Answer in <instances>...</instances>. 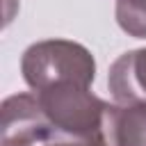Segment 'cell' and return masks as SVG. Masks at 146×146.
<instances>
[{"mask_svg":"<svg viewBox=\"0 0 146 146\" xmlns=\"http://www.w3.org/2000/svg\"><path fill=\"white\" fill-rule=\"evenodd\" d=\"M100 141L103 146H146V103H107Z\"/></svg>","mask_w":146,"mask_h":146,"instance_id":"obj_4","label":"cell"},{"mask_svg":"<svg viewBox=\"0 0 146 146\" xmlns=\"http://www.w3.org/2000/svg\"><path fill=\"white\" fill-rule=\"evenodd\" d=\"M21 73L32 91H43L64 82L91 87L96 78V59L82 43L68 39H46L32 43L23 52Z\"/></svg>","mask_w":146,"mask_h":146,"instance_id":"obj_1","label":"cell"},{"mask_svg":"<svg viewBox=\"0 0 146 146\" xmlns=\"http://www.w3.org/2000/svg\"><path fill=\"white\" fill-rule=\"evenodd\" d=\"M41 146H103V141H100V135H98V137H87V139L57 135V137L48 139V141H46V144H41Z\"/></svg>","mask_w":146,"mask_h":146,"instance_id":"obj_7","label":"cell"},{"mask_svg":"<svg viewBox=\"0 0 146 146\" xmlns=\"http://www.w3.org/2000/svg\"><path fill=\"white\" fill-rule=\"evenodd\" d=\"M114 16L125 34L146 39V0H116Z\"/></svg>","mask_w":146,"mask_h":146,"instance_id":"obj_6","label":"cell"},{"mask_svg":"<svg viewBox=\"0 0 146 146\" xmlns=\"http://www.w3.org/2000/svg\"><path fill=\"white\" fill-rule=\"evenodd\" d=\"M57 135L34 94L5 98L0 110V146H41Z\"/></svg>","mask_w":146,"mask_h":146,"instance_id":"obj_3","label":"cell"},{"mask_svg":"<svg viewBox=\"0 0 146 146\" xmlns=\"http://www.w3.org/2000/svg\"><path fill=\"white\" fill-rule=\"evenodd\" d=\"M107 87L116 103H146V48L123 52L110 66Z\"/></svg>","mask_w":146,"mask_h":146,"instance_id":"obj_5","label":"cell"},{"mask_svg":"<svg viewBox=\"0 0 146 146\" xmlns=\"http://www.w3.org/2000/svg\"><path fill=\"white\" fill-rule=\"evenodd\" d=\"M32 94L36 96L43 114L59 135L80 139L100 135L103 112L107 103L98 98L91 91V87L78 82H64Z\"/></svg>","mask_w":146,"mask_h":146,"instance_id":"obj_2","label":"cell"}]
</instances>
